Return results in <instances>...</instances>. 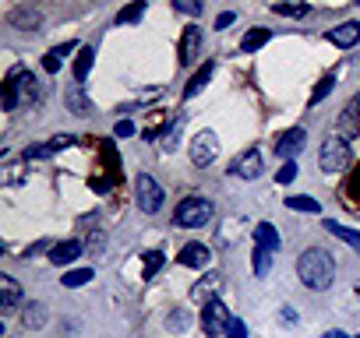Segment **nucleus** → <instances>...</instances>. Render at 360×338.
I'll use <instances>...</instances> for the list:
<instances>
[{
    "label": "nucleus",
    "mask_w": 360,
    "mask_h": 338,
    "mask_svg": "<svg viewBox=\"0 0 360 338\" xmlns=\"http://www.w3.org/2000/svg\"><path fill=\"white\" fill-rule=\"evenodd\" d=\"M297 275H300V282H304L308 289L325 293L336 282V257L328 251H321V247H308L297 257Z\"/></svg>",
    "instance_id": "f257e3e1"
},
{
    "label": "nucleus",
    "mask_w": 360,
    "mask_h": 338,
    "mask_svg": "<svg viewBox=\"0 0 360 338\" xmlns=\"http://www.w3.org/2000/svg\"><path fill=\"white\" fill-rule=\"evenodd\" d=\"M39 103V81L32 71H25V67H14L4 81V109L14 113L21 106H32Z\"/></svg>",
    "instance_id": "f03ea898"
},
{
    "label": "nucleus",
    "mask_w": 360,
    "mask_h": 338,
    "mask_svg": "<svg viewBox=\"0 0 360 338\" xmlns=\"http://www.w3.org/2000/svg\"><path fill=\"white\" fill-rule=\"evenodd\" d=\"M212 201L208 198H198V194H191V198H184L177 204V211H173V222L180 226V229H198V226H208L212 222Z\"/></svg>",
    "instance_id": "7ed1b4c3"
},
{
    "label": "nucleus",
    "mask_w": 360,
    "mask_h": 338,
    "mask_svg": "<svg viewBox=\"0 0 360 338\" xmlns=\"http://www.w3.org/2000/svg\"><path fill=\"white\" fill-rule=\"evenodd\" d=\"M318 166H321L325 173L346 169V166H350V141L339 138V134H328V138L321 141V151H318Z\"/></svg>",
    "instance_id": "20e7f679"
},
{
    "label": "nucleus",
    "mask_w": 360,
    "mask_h": 338,
    "mask_svg": "<svg viewBox=\"0 0 360 338\" xmlns=\"http://www.w3.org/2000/svg\"><path fill=\"white\" fill-rule=\"evenodd\" d=\"M134 198H138V208L145 211V215H156V211H163V187L148 176V173H141L138 180H134Z\"/></svg>",
    "instance_id": "39448f33"
},
{
    "label": "nucleus",
    "mask_w": 360,
    "mask_h": 338,
    "mask_svg": "<svg viewBox=\"0 0 360 338\" xmlns=\"http://www.w3.org/2000/svg\"><path fill=\"white\" fill-rule=\"evenodd\" d=\"M230 310H226V303L216 296V299H208L205 306H201V331L208 335V338H219V335H226V324H230Z\"/></svg>",
    "instance_id": "423d86ee"
},
{
    "label": "nucleus",
    "mask_w": 360,
    "mask_h": 338,
    "mask_svg": "<svg viewBox=\"0 0 360 338\" xmlns=\"http://www.w3.org/2000/svg\"><path fill=\"white\" fill-rule=\"evenodd\" d=\"M216 156H219V138L212 131H198L191 138V162L194 166H208Z\"/></svg>",
    "instance_id": "0eeeda50"
},
{
    "label": "nucleus",
    "mask_w": 360,
    "mask_h": 338,
    "mask_svg": "<svg viewBox=\"0 0 360 338\" xmlns=\"http://www.w3.org/2000/svg\"><path fill=\"white\" fill-rule=\"evenodd\" d=\"M68 145H74V138L71 134H53L50 141H43V145H32V148H25V162H39V159H50V156H57L60 148H68Z\"/></svg>",
    "instance_id": "6e6552de"
},
{
    "label": "nucleus",
    "mask_w": 360,
    "mask_h": 338,
    "mask_svg": "<svg viewBox=\"0 0 360 338\" xmlns=\"http://www.w3.org/2000/svg\"><path fill=\"white\" fill-rule=\"evenodd\" d=\"M304 141H308L304 127H290V131H283V134L276 138V156H279L283 162H293V156H297L300 148H304Z\"/></svg>",
    "instance_id": "1a4fd4ad"
},
{
    "label": "nucleus",
    "mask_w": 360,
    "mask_h": 338,
    "mask_svg": "<svg viewBox=\"0 0 360 338\" xmlns=\"http://www.w3.org/2000/svg\"><path fill=\"white\" fill-rule=\"evenodd\" d=\"M230 173H233L237 180H258V176H261V151H258V148H248L244 156L233 159Z\"/></svg>",
    "instance_id": "9d476101"
},
{
    "label": "nucleus",
    "mask_w": 360,
    "mask_h": 338,
    "mask_svg": "<svg viewBox=\"0 0 360 338\" xmlns=\"http://www.w3.org/2000/svg\"><path fill=\"white\" fill-rule=\"evenodd\" d=\"M198 53H201V28L198 25H188L184 36H180V64L191 67L194 60H198Z\"/></svg>",
    "instance_id": "9b49d317"
},
{
    "label": "nucleus",
    "mask_w": 360,
    "mask_h": 338,
    "mask_svg": "<svg viewBox=\"0 0 360 338\" xmlns=\"http://www.w3.org/2000/svg\"><path fill=\"white\" fill-rule=\"evenodd\" d=\"M353 134H360V92L339 113V138H353Z\"/></svg>",
    "instance_id": "f8f14e48"
},
{
    "label": "nucleus",
    "mask_w": 360,
    "mask_h": 338,
    "mask_svg": "<svg viewBox=\"0 0 360 338\" xmlns=\"http://www.w3.org/2000/svg\"><path fill=\"white\" fill-rule=\"evenodd\" d=\"M21 303V286L11 275H0V314H14Z\"/></svg>",
    "instance_id": "ddd939ff"
},
{
    "label": "nucleus",
    "mask_w": 360,
    "mask_h": 338,
    "mask_svg": "<svg viewBox=\"0 0 360 338\" xmlns=\"http://www.w3.org/2000/svg\"><path fill=\"white\" fill-rule=\"evenodd\" d=\"M328 43L339 46V50L357 46V43H360V21H343L339 28H332V32H328Z\"/></svg>",
    "instance_id": "4468645a"
},
{
    "label": "nucleus",
    "mask_w": 360,
    "mask_h": 338,
    "mask_svg": "<svg viewBox=\"0 0 360 338\" xmlns=\"http://www.w3.org/2000/svg\"><path fill=\"white\" fill-rule=\"evenodd\" d=\"M11 25L21 32H43V14L36 8H14L11 11Z\"/></svg>",
    "instance_id": "2eb2a0df"
},
{
    "label": "nucleus",
    "mask_w": 360,
    "mask_h": 338,
    "mask_svg": "<svg viewBox=\"0 0 360 338\" xmlns=\"http://www.w3.org/2000/svg\"><path fill=\"white\" fill-rule=\"evenodd\" d=\"M254 247H265V251H279L283 247V236L272 222H258L254 226Z\"/></svg>",
    "instance_id": "dca6fc26"
},
{
    "label": "nucleus",
    "mask_w": 360,
    "mask_h": 338,
    "mask_svg": "<svg viewBox=\"0 0 360 338\" xmlns=\"http://www.w3.org/2000/svg\"><path fill=\"white\" fill-rule=\"evenodd\" d=\"M81 251H85V247H81L78 240H64V243H53V247H50V261L64 268V264H71V261H74V257H78Z\"/></svg>",
    "instance_id": "f3484780"
},
{
    "label": "nucleus",
    "mask_w": 360,
    "mask_h": 338,
    "mask_svg": "<svg viewBox=\"0 0 360 338\" xmlns=\"http://www.w3.org/2000/svg\"><path fill=\"white\" fill-rule=\"evenodd\" d=\"M208 261H212V254H208L205 243H188V247L180 251V264L184 268H205Z\"/></svg>",
    "instance_id": "a211bd4d"
},
{
    "label": "nucleus",
    "mask_w": 360,
    "mask_h": 338,
    "mask_svg": "<svg viewBox=\"0 0 360 338\" xmlns=\"http://www.w3.org/2000/svg\"><path fill=\"white\" fill-rule=\"evenodd\" d=\"M64 99H68V109L78 113V116H88V113H92V99L85 96V88H81L78 81L68 88V96H64Z\"/></svg>",
    "instance_id": "6ab92c4d"
},
{
    "label": "nucleus",
    "mask_w": 360,
    "mask_h": 338,
    "mask_svg": "<svg viewBox=\"0 0 360 338\" xmlns=\"http://www.w3.org/2000/svg\"><path fill=\"white\" fill-rule=\"evenodd\" d=\"M50 321V310H46V303H39V299H32V303H25V314H21V324L25 328H43Z\"/></svg>",
    "instance_id": "aec40b11"
},
{
    "label": "nucleus",
    "mask_w": 360,
    "mask_h": 338,
    "mask_svg": "<svg viewBox=\"0 0 360 338\" xmlns=\"http://www.w3.org/2000/svg\"><path fill=\"white\" fill-rule=\"evenodd\" d=\"M321 226H325L328 233H332L336 240H343V243H346V247H353V251L360 254V233H357V229H350V226H339L336 219H325Z\"/></svg>",
    "instance_id": "412c9836"
},
{
    "label": "nucleus",
    "mask_w": 360,
    "mask_h": 338,
    "mask_svg": "<svg viewBox=\"0 0 360 338\" xmlns=\"http://www.w3.org/2000/svg\"><path fill=\"white\" fill-rule=\"evenodd\" d=\"M71 50H78V43H60V46H53V50L43 56V67H46L50 74H57L60 67H64V56H68Z\"/></svg>",
    "instance_id": "4be33fe9"
},
{
    "label": "nucleus",
    "mask_w": 360,
    "mask_h": 338,
    "mask_svg": "<svg viewBox=\"0 0 360 338\" xmlns=\"http://www.w3.org/2000/svg\"><path fill=\"white\" fill-rule=\"evenodd\" d=\"M216 74V64H201L194 74H191V81H188V88H184V99H194L198 96V92L208 85V78H212Z\"/></svg>",
    "instance_id": "5701e85b"
},
{
    "label": "nucleus",
    "mask_w": 360,
    "mask_h": 338,
    "mask_svg": "<svg viewBox=\"0 0 360 338\" xmlns=\"http://www.w3.org/2000/svg\"><path fill=\"white\" fill-rule=\"evenodd\" d=\"M268 39H272V28H251V32L244 36V39H240V50H244V53H254V50H261Z\"/></svg>",
    "instance_id": "b1692460"
},
{
    "label": "nucleus",
    "mask_w": 360,
    "mask_h": 338,
    "mask_svg": "<svg viewBox=\"0 0 360 338\" xmlns=\"http://www.w3.org/2000/svg\"><path fill=\"white\" fill-rule=\"evenodd\" d=\"M92 64H96V50H92V46L78 50V60H74V81H78V85L88 78V71H92Z\"/></svg>",
    "instance_id": "393cba45"
},
{
    "label": "nucleus",
    "mask_w": 360,
    "mask_h": 338,
    "mask_svg": "<svg viewBox=\"0 0 360 338\" xmlns=\"http://www.w3.org/2000/svg\"><path fill=\"white\" fill-rule=\"evenodd\" d=\"M216 286H219V275H216V271H208L205 279L191 289V296H194V299H201V303H208V299H216V296H212V293H216Z\"/></svg>",
    "instance_id": "a878e982"
},
{
    "label": "nucleus",
    "mask_w": 360,
    "mask_h": 338,
    "mask_svg": "<svg viewBox=\"0 0 360 338\" xmlns=\"http://www.w3.org/2000/svg\"><path fill=\"white\" fill-rule=\"evenodd\" d=\"M286 204H290L293 211H311V215L321 211V204H318L314 198H308V194H293V198H286Z\"/></svg>",
    "instance_id": "bb28decb"
},
{
    "label": "nucleus",
    "mask_w": 360,
    "mask_h": 338,
    "mask_svg": "<svg viewBox=\"0 0 360 338\" xmlns=\"http://www.w3.org/2000/svg\"><path fill=\"white\" fill-rule=\"evenodd\" d=\"M85 282H92V268H74V271L64 275V286L68 289H81Z\"/></svg>",
    "instance_id": "cd10ccee"
},
{
    "label": "nucleus",
    "mask_w": 360,
    "mask_h": 338,
    "mask_svg": "<svg viewBox=\"0 0 360 338\" xmlns=\"http://www.w3.org/2000/svg\"><path fill=\"white\" fill-rule=\"evenodd\" d=\"M163 264H166V254H163V251H148V254H145V271H141V279H152V275H156Z\"/></svg>",
    "instance_id": "c85d7f7f"
},
{
    "label": "nucleus",
    "mask_w": 360,
    "mask_h": 338,
    "mask_svg": "<svg viewBox=\"0 0 360 338\" xmlns=\"http://www.w3.org/2000/svg\"><path fill=\"white\" fill-rule=\"evenodd\" d=\"M141 18H145V4L138 0V4H128L113 21H117V25H131V21H141Z\"/></svg>",
    "instance_id": "c756f323"
},
{
    "label": "nucleus",
    "mask_w": 360,
    "mask_h": 338,
    "mask_svg": "<svg viewBox=\"0 0 360 338\" xmlns=\"http://www.w3.org/2000/svg\"><path fill=\"white\" fill-rule=\"evenodd\" d=\"M251 268H254V275H268V268H272V251H265V247H254Z\"/></svg>",
    "instance_id": "7c9ffc66"
},
{
    "label": "nucleus",
    "mask_w": 360,
    "mask_h": 338,
    "mask_svg": "<svg viewBox=\"0 0 360 338\" xmlns=\"http://www.w3.org/2000/svg\"><path fill=\"white\" fill-rule=\"evenodd\" d=\"M332 88H336V74H325V78L318 81V88L311 92V106H318V103H321V99H325Z\"/></svg>",
    "instance_id": "2f4dec72"
},
{
    "label": "nucleus",
    "mask_w": 360,
    "mask_h": 338,
    "mask_svg": "<svg viewBox=\"0 0 360 338\" xmlns=\"http://www.w3.org/2000/svg\"><path fill=\"white\" fill-rule=\"evenodd\" d=\"M272 11L283 14V18H304L311 8H308V4H272Z\"/></svg>",
    "instance_id": "473e14b6"
},
{
    "label": "nucleus",
    "mask_w": 360,
    "mask_h": 338,
    "mask_svg": "<svg viewBox=\"0 0 360 338\" xmlns=\"http://www.w3.org/2000/svg\"><path fill=\"white\" fill-rule=\"evenodd\" d=\"M180 127H184V116H177V120H173V127L166 131V138H163V148H166V151H173V148H177V138H180Z\"/></svg>",
    "instance_id": "72a5a7b5"
},
{
    "label": "nucleus",
    "mask_w": 360,
    "mask_h": 338,
    "mask_svg": "<svg viewBox=\"0 0 360 338\" xmlns=\"http://www.w3.org/2000/svg\"><path fill=\"white\" fill-rule=\"evenodd\" d=\"M226 338H248L244 321H240V317H230V324H226Z\"/></svg>",
    "instance_id": "f704fd0d"
},
{
    "label": "nucleus",
    "mask_w": 360,
    "mask_h": 338,
    "mask_svg": "<svg viewBox=\"0 0 360 338\" xmlns=\"http://www.w3.org/2000/svg\"><path fill=\"white\" fill-rule=\"evenodd\" d=\"M297 180V162H283V169L276 173V183H293Z\"/></svg>",
    "instance_id": "c9c22d12"
},
{
    "label": "nucleus",
    "mask_w": 360,
    "mask_h": 338,
    "mask_svg": "<svg viewBox=\"0 0 360 338\" xmlns=\"http://www.w3.org/2000/svg\"><path fill=\"white\" fill-rule=\"evenodd\" d=\"M113 134H117V138H131V134H134V124H131V120H117Z\"/></svg>",
    "instance_id": "e433bc0d"
},
{
    "label": "nucleus",
    "mask_w": 360,
    "mask_h": 338,
    "mask_svg": "<svg viewBox=\"0 0 360 338\" xmlns=\"http://www.w3.org/2000/svg\"><path fill=\"white\" fill-rule=\"evenodd\" d=\"M173 8H177V11H184V14H194V18L201 14V4H188V0H177Z\"/></svg>",
    "instance_id": "4c0bfd02"
},
{
    "label": "nucleus",
    "mask_w": 360,
    "mask_h": 338,
    "mask_svg": "<svg viewBox=\"0 0 360 338\" xmlns=\"http://www.w3.org/2000/svg\"><path fill=\"white\" fill-rule=\"evenodd\" d=\"M188 321H191V317H188L184 310H177V314H170V328H177V331H180V328H188Z\"/></svg>",
    "instance_id": "58836bf2"
},
{
    "label": "nucleus",
    "mask_w": 360,
    "mask_h": 338,
    "mask_svg": "<svg viewBox=\"0 0 360 338\" xmlns=\"http://www.w3.org/2000/svg\"><path fill=\"white\" fill-rule=\"evenodd\" d=\"M233 21H237V14H233V11H223V14L216 18V28H219V32H226V25H233Z\"/></svg>",
    "instance_id": "ea45409f"
},
{
    "label": "nucleus",
    "mask_w": 360,
    "mask_h": 338,
    "mask_svg": "<svg viewBox=\"0 0 360 338\" xmlns=\"http://www.w3.org/2000/svg\"><path fill=\"white\" fill-rule=\"evenodd\" d=\"M88 251H92V254H99V251H103V233H96V236H92V243H88Z\"/></svg>",
    "instance_id": "a19ab883"
},
{
    "label": "nucleus",
    "mask_w": 360,
    "mask_h": 338,
    "mask_svg": "<svg viewBox=\"0 0 360 338\" xmlns=\"http://www.w3.org/2000/svg\"><path fill=\"white\" fill-rule=\"evenodd\" d=\"M321 338H350V335H346V331H325Z\"/></svg>",
    "instance_id": "79ce46f5"
},
{
    "label": "nucleus",
    "mask_w": 360,
    "mask_h": 338,
    "mask_svg": "<svg viewBox=\"0 0 360 338\" xmlns=\"http://www.w3.org/2000/svg\"><path fill=\"white\" fill-rule=\"evenodd\" d=\"M353 194L360 198V169H357V176H353Z\"/></svg>",
    "instance_id": "37998d69"
},
{
    "label": "nucleus",
    "mask_w": 360,
    "mask_h": 338,
    "mask_svg": "<svg viewBox=\"0 0 360 338\" xmlns=\"http://www.w3.org/2000/svg\"><path fill=\"white\" fill-rule=\"evenodd\" d=\"M357 296H360V282H357Z\"/></svg>",
    "instance_id": "c03bdc74"
},
{
    "label": "nucleus",
    "mask_w": 360,
    "mask_h": 338,
    "mask_svg": "<svg viewBox=\"0 0 360 338\" xmlns=\"http://www.w3.org/2000/svg\"><path fill=\"white\" fill-rule=\"evenodd\" d=\"M357 338H360V335H357Z\"/></svg>",
    "instance_id": "a18cd8bd"
}]
</instances>
